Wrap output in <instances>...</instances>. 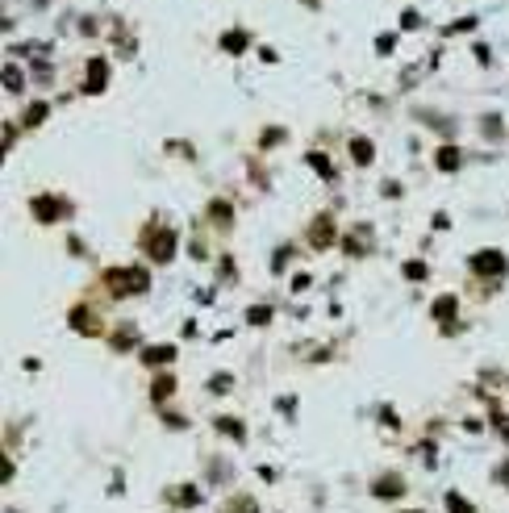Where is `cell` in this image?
<instances>
[{
	"label": "cell",
	"instance_id": "1",
	"mask_svg": "<svg viewBox=\"0 0 509 513\" xmlns=\"http://www.w3.org/2000/svg\"><path fill=\"white\" fill-rule=\"evenodd\" d=\"M142 242H146L150 259H159V263H163V259H171V251H175V234H171V230H146V238H142Z\"/></svg>",
	"mask_w": 509,
	"mask_h": 513
},
{
	"label": "cell",
	"instance_id": "2",
	"mask_svg": "<svg viewBox=\"0 0 509 513\" xmlns=\"http://www.w3.org/2000/svg\"><path fill=\"white\" fill-rule=\"evenodd\" d=\"M472 271L476 276H506V255L501 251H485L472 259Z\"/></svg>",
	"mask_w": 509,
	"mask_h": 513
},
{
	"label": "cell",
	"instance_id": "3",
	"mask_svg": "<svg viewBox=\"0 0 509 513\" xmlns=\"http://www.w3.org/2000/svg\"><path fill=\"white\" fill-rule=\"evenodd\" d=\"M33 213H38L42 221H54V217L71 213V205H67V200H58V196H38V200H33Z\"/></svg>",
	"mask_w": 509,
	"mask_h": 513
},
{
	"label": "cell",
	"instance_id": "4",
	"mask_svg": "<svg viewBox=\"0 0 509 513\" xmlns=\"http://www.w3.org/2000/svg\"><path fill=\"white\" fill-rule=\"evenodd\" d=\"M330 238H334V217H330V213H322V217L313 221V230H309V242H313V251H326V246H330Z\"/></svg>",
	"mask_w": 509,
	"mask_h": 513
},
{
	"label": "cell",
	"instance_id": "5",
	"mask_svg": "<svg viewBox=\"0 0 509 513\" xmlns=\"http://www.w3.org/2000/svg\"><path fill=\"white\" fill-rule=\"evenodd\" d=\"M109 84V63L104 58H88V84H84V92H100Z\"/></svg>",
	"mask_w": 509,
	"mask_h": 513
},
{
	"label": "cell",
	"instance_id": "6",
	"mask_svg": "<svg viewBox=\"0 0 509 513\" xmlns=\"http://www.w3.org/2000/svg\"><path fill=\"white\" fill-rule=\"evenodd\" d=\"M246 42H251V38H246L242 29H226V33H221V50H226V54H242Z\"/></svg>",
	"mask_w": 509,
	"mask_h": 513
},
{
	"label": "cell",
	"instance_id": "7",
	"mask_svg": "<svg viewBox=\"0 0 509 513\" xmlns=\"http://www.w3.org/2000/svg\"><path fill=\"white\" fill-rule=\"evenodd\" d=\"M460 159H464V155H460V146H443V150L434 155L439 171H455V167H460Z\"/></svg>",
	"mask_w": 509,
	"mask_h": 513
},
{
	"label": "cell",
	"instance_id": "8",
	"mask_svg": "<svg viewBox=\"0 0 509 513\" xmlns=\"http://www.w3.org/2000/svg\"><path fill=\"white\" fill-rule=\"evenodd\" d=\"M351 155H355V163H372V159H376V146H372L368 138H355V142H351Z\"/></svg>",
	"mask_w": 509,
	"mask_h": 513
},
{
	"label": "cell",
	"instance_id": "9",
	"mask_svg": "<svg viewBox=\"0 0 509 513\" xmlns=\"http://www.w3.org/2000/svg\"><path fill=\"white\" fill-rule=\"evenodd\" d=\"M21 84H25L21 67H17V63H8V67H4V88H8V92H21Z\"/></svg>",
	"mask_w": 509,
	"mask_h": 513
},
{
	"label": "cell",
	"instance_id": "10",
	"mask_svg": "<svg viewBox=\"0 0 509 513\" xmlns=\"http://www.w3.org/2000/svg\"><path fill=\"white\" fill-rule=\"evenodd\" d=\"M309 163H313L326 180H334V167H330V159H326V155H318V150H313V155H309Z\"/></svg>",
	"mask_w": 509,
	"mask_h": 513
},
{
	"label": "cell",
	"instance_id": "11",
	"mask_svg": "<svg viewBox=\"0 0 509 513\" xmlns=\"http://www.w3.org/2000/svg\"><path fill=\"white\" fill-rule=\"evenodd\" d=\"M209 213H213V221H230V205H226V200H213Z\"/></svg>",
	"mask_w": 509,
	"mask_h": 513
},
{
	"label": "cell",
	"instance_id": "12",
	"mask_svg": "<svg viewBox=\"0 0 509 513\" xmlns=\"http://www.w3.org/2000/svg\"><path fill=\"white\" fill-rule=\"evenodd\" d=\"M42 117H46V104H33V109H29V113H25V125H38V121H42Z\"/></svg>",
	"mask_w": 509,
	"mask_h": 513
},
{
	"label": "cell",
	"instance_id": "13",
	"mask_svg": "<svg viewBox=\"0 0 509 513\" xmlns=\"http://www.w3.org/2000/svg\"><path fill=\"white\" fill-rule=\"evenodd\" d=\"M163 359H171V347H167V351H163V347H159V351H146V363H163Z\"/></svg>",
	"mask_w": 509,
	"mask_h": 513
}]
</instances>
